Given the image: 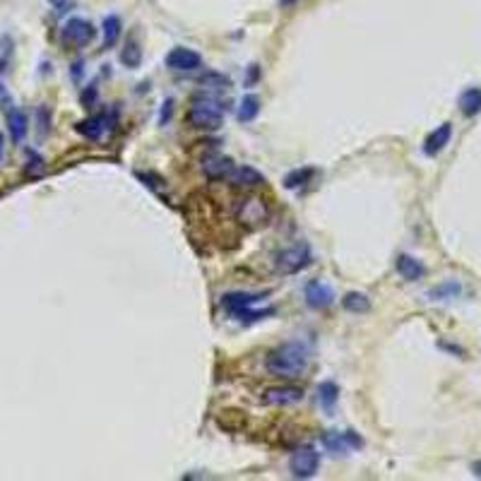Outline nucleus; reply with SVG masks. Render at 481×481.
I'll use <instances>...</instances> for the list:
<instances>
[{
  "label": "nucleus",
  "mask_w": 481,
  "mask_h": 481,
  "mask_svg": "<svg viewBox=\"0 0 481 481\" xmlns=\"http://www.w3.org/2000/svg\"><path fill=\"white\" fill-rule=\"evenodd\" d=\"M311 366V352L301 342H287V344L274 347L265 357V368L274 378L282 380H296L306 375Z\"/></svg>",
  "instance_id": "nucleus-1"
},
{
  "label": "nucleus",
  "mask_w": 481,
  "mask_h": 481,
  "mask_svg": "<svg viewBox=\"0 0 481 481\" xmlns=\"http://www.w3.org/2000/svg\"><path fill=\"white\" fill-rule=\"evenodd\" d=\"M224 121V106L214 96H195L188 109V123L197 130H217Z\"/></svg>",
  "instance_id": "nucleus-2"
},
{
  "label": "nucleus",
  "mask_w": 481,
  "mask_h": 481,
  "mask_svg": "<svg viewBox=\"0 0 481 481\" xmlns=\"http://www.w3.org/2000/svg\"><path fill=\"white\" fill-rule=\"evenodd\" d=\"M258 301H262V296L260 294H250V292H232V294H224L222 296V306L227 308V311L232 313L236 320H246V322L262 320L265 315L274 313L272 308H267V311H253V306Z\"/></svg>",
  "instance_id": "nucleus-3"
},
{
  "label": "nucleus",
  "mask_w": 481,
  "mask_h": 481,
  "mask_svg": "<svg viewBox=\"0 0 481 481\" xmlns=\"http://www.w3.org/2000/svg\"><path fill=\"white\" fill-rule=\"evenodd\" d=\"M236 219H239L246 229L265 227L269 222V207L265 205L262 197H255V195L241 197V200L236 202Z\"/></svg>",
  "instance_id": "nucleus-4"
},
{
  "label": "nucleus",
  "mask_w": 481,
  "mask_h": 481,
  "mask_svg": "<svg viewBox=\"0 0 481 481\" xmlns=\"http://www.w3.org/2000/svg\"><path fill=\"white\" fill-rule=\"evenodd\" d=\"M308 265H311V248L306 243H296L274 255V269L279 274H296Z\"/></svg>",
  "instance_id": "nucleus-5"
},
{
  "label": "nucleus",
  "mask_w": 481,
  "mask_h": 481,
  "mask_svg": "<svg viewBox=\"0 0 481 481\" xmlns=\"http://www.w3.org/2000/svg\"><path fill=\"white\" fill-rule=\"evenodd\" d=\"M318 467H320V455L315 447H301V450H296L292 455V460H289V470H292L296 479L315 477Z\"/></svg>",
  "instance_id": "nucleus-6"
},
{
  "label": "nucleus",
  "mask_w": 481,
  "mask_h": 481,
  "mask_svg": "<svg viewBox=\"0 0 481 481\" xmlns=\"http://www.w3.org/2000/svg\"><path fill=\"white\" fill-rule=\"evenodd\" d=\"M63 44L65 46H87L96 36L94 24L82 17H72L63 24Z\"/></svg>",
  "instance_id": "nucleus-7"
},
{
  "label": "nucleus",
  "mask_w": 481,
  "mask_h": 481,
  "mask_svg": "<svg viewBox=\"0 0 481 481\" xmlns=\"http://www.w3.org/2000/svg\"><path fill=\"white\" fill-rule=\"evenodd\" d=\"M262 405L267 407H294L303 400V390L296 385H277V387H267L265 392L260 395Z\"/></svg>",
  "instance_id": "nucleus-8"
},
{
  "label": "nucleus",
  "mask_w": 481,
  "mask_h": 481,
  "mask_svg": "<svg viewBox=\"0 0 481 481\" xmlns=\"http://www.w3.org/2000/svg\"><path fill=\"white\" fill-rule=\"evenodd\" d=\"M202 65V56L193 49H186V46H176L167 54V68L176 72H190L197 70Z\"/></svg>",
  "instance_id": "nucleus-9"
},
{
  "label": "nucleus",
  "mask_w": 481,
  "mask_h": 481,
  "mask_svg": "<svg viewBox=\"0 0 481 481\" xmlns=\"http://www.w3.org/2000/svg\"><path fill=\"white\" fill-rule=\"evenodd\" d=\"M229 186L236 190H253L265 186V176L260 171H255L253 167H234V171L229 174Z\"/></svg>",
  "instance_id": "nucleus-10"
},
{
  "label": "nucleus",
  "mask_w": 481,
  "mask_h": 481,
  "mask_svg": "<svg viewBox=\"0 0 481 481\" xmlns=\"http://www.w3.org/2000/svg\"><path fill=\"white\" fill-rule=\"evenodd\" d=\"M334 292L330 284H325V282H308L306 284V303L315 311H325V308H330L334 303Z\"/></svg>",
  "instance_id": "nucleus-11"
},
{
  "label": "nucleus",
  "mask_w": 481,
  "mask_h": 481,
  "mask_svg": "<svg viewBox=\"0 0 481 481\" xmlns=\"http://www.w3.org/2000/svg\"><path fill=\"white\" fill-rule=\"evenodd\" d=\"M202 171H205L207 179L224 181V179H229V174L234 171V162L222 154H209L202 159Z\"/></svg>",
  "instance_id": "nucleus-12"
},
{
  "label": "nucleus",
  "mask_w": 481,
  "mask_h": 481,
  "mask_svg": "<svg viewBox=\"0 0 481 481\" xmlns=\"http://www.w3.org/2000/svg\"><path fill=\"white\" fill-rule=\"evenodd\" d=\"M106 130H109V116L106 114L91 116V118H87V121L77 123V133H80L82 137H87V140H101Z\"/></svg>",
  "instance_id": "nucleus-13"
},
{
  "label": "nucleus",
  "mask_w": 481,
  "mask_h": 481,
  "mask_svg": "<svg viewBox=\"0 0 481 481\" xmlns=\"http://www.w3.org/2000/svg\"><path fill=\"white\" fill-rule=\"evenodd\" d=\"M450 137H452V125H450V123L438 125V128L426 137L424 152H426L428 157H436L438 152H443V149H445V144L450 142Z\"/></svg>",
  "instance_id": "nucleus-14"
},
{
  "label": "nucleus",
  "mask_w": 481,
  "mask_h": 481,
  "mask_svg": "<svg viewBox=\"0 0 481 481\" xmlns=\"http://www.w3.org/2000/svg\"><path fill=\"white\" fill-rule=\"evenodd\" d=\"M325 445L332 447V450H357V447L364 445V440L354 431H344V433H330V436H325Z\"/></svg>",
  "instance_id": "nucleus-15"
},
{
  "label": "nucleus",
  "mask_w": 481,
  "mask_h": 481,
  "mask_svg": "<svg viewBox=\"0 0 481 481\" xmlns=\"http://www.w3.org/2000/svg\"><path fill=\"white\" fill-rule=\"evenodd\" d=\"M8 130L15 142H22L29 133V118L24 116V111L19 109H10L8 111Z\"/></svg>",
  "instance_id": "nucleus-16"
},
{
  "label": "nucleus",
  "mask_w": 481,
  "mask_h": 481,
  "mask_svg": "<svg viewBox=\"0 0 481 481\" xmlns=\"http://www.w3.org/2000/svg\"><path fill=\"white\" fill-rule=\"evenodd\" d=\"M395 267H397V272L405 277L407 282H417L426 274L424 265H421L417 258H412V255H400L397 262H395Z\"/></svg>",
  "instance_id": "nucleus-17"
},
{
  "label": "nucleus",
  "mask_w": 481,
  "mask_h": 481,
  "mask_svg": "<svg viewBox=\"0 0 481 481\" xmlns=\"http://www.w3.org/2000/svg\"><path fill=\"white\" fill-rule=\"evenodd\" d=\"M460 111H462L465 116L481 114V89L479 87H470L460 94Z\"/></svg>",
  "instance_id": "nucleus-18"
},
{
  "label": "nucleus",
  "mask_w": 481,
  "mask_h": 481,
  "mask_svg": "<svg viewBox=\"0 0 481 481\" xmlns=\"http://www.w3.org/2000/svg\"><path fill=\"white\" fill-rule=\"evenodd\" d=\"M342 306H344L349 313H368L371 311V301H368V296L357 294V292L347 294L344 299H342Z\"/></svg>",
  "instance_id": "nucleus-19"
},
{
  "label": "nucleus",
  "mask_w": 481,
  "mask_h": 481,
  "mask_svg": "<svg viewBox=\"0 0 481 481\" xmlns=\"http://www.w3.org/2000/svg\"><path fill=\"white\" fill-rule=\"evenodd\" d=\"M258 114H260V99L255 94L243 96L241 109H239V121L241 123H250V121H255V116H258Z\"/></svg>",
  "instance_id": "nucleus-20"
},
{
  "label": "nucleus",
  "mask_w": 481,
  "mask_h": 481,
  "mask_svg": "<svg viewBox=\"0 0 481 481\" xmlns=\"http://www.w3.org/2000/svg\"><path fill=\"white\" fill-rule=\"evenodd\" d=\"M121 29H123V24H121V19H118L116 15H109L106 19H104V46H106V49L118 41Z\"/></svg>",
  "instance_id": "nucleus-21"
},
{
  "label": "nucleus",
  "mask_w": 481,
  "mask_h": 481,
  "mask_svg": "<svg viewBox=\"0 0 481 481\" xmlns=\"http://www.w3.org/2000/svg\"><path fill=\"white\" fill-rule=\"evenodd\" d=\"M318 400L325 410H332L334 402L339 400V387L330 383V380H325V383H320V387H318Z\"/></svg>",
  "instance_id": "nucleus-22"
},
{
  "label": "nucleus",
  "mask_w": 481,
  "mask_h": 481,
  "mask_svg": "<svg viewBox=\"0 0 481 481\" xmlns=\"http://www.w3.org/2000/svg\"><path fill=\"white\" fill-rule=\"evenodd\" d=\"M313 176V169H296V171H292V174L287 176V181H284V186L287 188H301V186H306L308 183V179Z\"/></svg>",
  "instance_id": "nucleus-23"
},
{
  "label": "nucleus",
  "mask_w": 481,
  "mask_h": 481,
  "mask_svg": "<svg viewBox=\"0 0 481 481\" xmlns=\"http://www.w3.org/2000/svg\"><path fill=\"white\" fill-rule=\"evenodd\" d=\"M140 58H142V54H140V49H137V44L130 41L128 46H125L121 61L128 65V68H137V65H140Z\"/></svg>",
  "instance_id": "nucleus-24"
},
{
  "label": "nucleus",
  "mask_w": 481,
  "mask_h": 481,
  "mask_svg": "<svg viewBox=\"0 0 481 481\" xmlns=\"http://www.w3.org/2000/svg\"><path fill=\"white\" fill-rule=\"evenodd\" d=\"M3 68H5V63H3V58H0V72H3Z\"/></svg>",
  "instance_id": "nucleus-25"
},
{
  "label": "nucleus",
  "mask_w": 481,
  "mask_h": 481,
  "mask_svg": "<svg viewBox=\"0 0 481 481\" xmlns=\"http://www.w3.org/2000/svg\"><path fill=\"white\" fill-rule=\"evenodd\" d=\"M477 474H479V477H481V467H479V472H477Z\"/></svg>",
  "instance_id": "nucleus-26"
}]
</instances>
